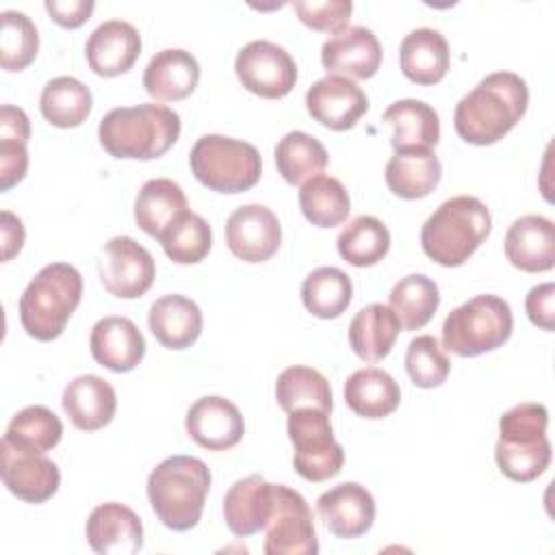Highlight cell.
<instances>
[{"label":"cell","instance_id":"ab89813d","mask_svg":"<svg viewBox=\"0 0 555 555\" xmlns=\"http://www.w3.org/2000/svg\"><path fill=\"white\" fill-rule=\"evenodd\" d=\"M61 436L63 423L50 408L28 405L11 418L2 442L22 451L46 453L61 442Z\"/></svg>","mask_w":555,"mask_h":555},{"label":"cell","instance_id":"f1b7e54d","mask_svg":"<svg viewBox=\"0 0 555 555\" xmlns=\"http://www.w3.org/2000/svg\"><path fill=\"white\" fill-rule=\"evenodd\" d=\"M382 121L392 126L390 145L395 147V152L414 147L431 150L440 139L438 113L423 100L405 98L392 102L384 111Z\"/></svg>","mask_w":555,"mask_h":555},{"label":"cell","instance_id":"9c48e42d","mask_svg":"<svg viewBox=\"0 0 555 555\" xmlns=\"http://www.w3.org/2000/svg\"><path fill=\"white\" fill-rule=\"evenodd\" d=\"M286 431L295 449L293 466L299 477L319 483L340 473L345 451L334 440L330 412L319 408H297L288 412Z\"/></svg>","mask_w":555,"mask_h":555},{"label":"cell","instance_id":"603a6c76","mask_svg":"<svg viewBox=\"0 0 555 555\" xmlns=\"http://www.w3.org/2000/svg\"><path fill=\"white\" fill-rule=\"evenodd\" d=\"M273 514V483L262 475H247L230 486L223 499V518L228 529L247 538L267 527Z\"/></svg>","mask_w":555,"mask_h":555},{"label":"cell","instance_id":"ac0fdd59","mask_svg":"<svg viewBox=\"0 0 555 555\" xmlns=\"http://www.w3.org/2000/svg\"><path fill=\"white\" fill-rule=\"evenodd\" d=\"M186 434L208 451H225L241 442L245 421L241 410L230 399L208 395L189 408Z\"/></svg>","mask_w":555,"mask_h":555},{"label":"cell","instance_id":"60d3db41","mask_svg":"<svg viewBox=\"0 0 555 555\" xmlns=\"http://www.w3.org/2000/svg\"><path fill=\"white\" fill-rule=\"evenodd\" d=\"M275 399L288 414L297 408H319L332 412V388L325 375L310 366H288L278 375Z\"/></svg>","mask_w":555,"mask_h":555},{"label":"cell","instance_id":"f6af8a7d","mask_svg":"<svg viewBox=\"0 0 555 555\" xmlns=\"http://www.w3.org/2000/svg\"><path fill=\"white\" fill-rule=\"evenodd\" d=\"M293 9L308 28L334 35L347 28V22L353 11V2L351 0H323V2L297 0L293 2Z\"/></svg>","mask_w":555,"mask_h":555},{"label":"cell","instance_id":"e575fe53","mask_svg":"<svg viewBox=\"0 0 555 555\" xmlns=\"http://www.w3.org/2000/svg\"><path fill=\"white\" fill-rule=\"evenodd\" d=\"M30 121L17 106L2 104L0 108V191L17 184L28 169Z\"/></svg>","mask_w":555,"mask_h":555},{"label":"cell","instance_id":"3957f363","mask_svg":"<svg viewBox=\"0 0 555 555\" xmlns=\"http://www.w3.org/2000/svg\"><path fill=\"white\" fill-rule=\"evenodd\" d=\"M208 466L193 455H171L147 477V499L158 520L173 531L193 529L210 490Z\"/></svg>","mask_w":555,"mask_h":555},{"label":"cell","instance_id":"7c38bea8","mask_svg":"<svg viewBox=\"0 0 555 555\" xmlns=\"http://www.w3.org/2000/svg\"><path fill=\"white\" fill-rule=\"evenodd\" d=\"M98 273L111 295L137 299L150 291L156 278V264L141 243L130 236H115L102 249Z\"/></svg>","mask_w":555,"mask_h":555},{"label":"cell","instance_id":"74e56055","mask_svg":"<svg viewBox=\"0 0 555 555\" xmlns=\"http://www.w3.org/2000/svg\"><path fill=\"white\" fill-rule=\"evenodd\" d=\"M336 247L345 262L353 267H373L388 254L390 232L377 217L360 215L340 230Z\"/></svg>","mask_w":555,"mask_h":555},{"label":"cell","instance_id":"7bdbcfd3","mask_svg":"<svg viewBox=\"0 0 555 555\" xmlns=\"http://www.w3.org/2000/svg\"><path fill=\"white\" fill-rule=\"evenodd\" d=\"M0 63L7 72L26 69L39 50V33L33 20L22 11L0 13Z\"/></svg>","mask_w":555,"mask_h":555},{"label":"cell","instance_id":"b9f144b4","mask_svg":"<svg viewBox=\"0 0 555 555\" xmlns=\"http://www.w3.org/2000/svg\"><path fill=\"white\" fill-rule=\"evenodd\" d=\"M158 241L169 260L178 264H195L208 256L212 232L204 217L186 210L165 228Z\"/></svg>","mask_w":555,"mask_h":555},{"label":"cell","instance_id":"4dcf8cb0","mask_svg":"<svg viewBox=\"0 0 555 555\" xmlns=\"http://www.w3.org/2000/svg\"><path fill=\"white\" fill-rule=\"evenodd\" d=\"M345 403L364 418H384L399 408L401 390L390 373L366 366L351 373L345 382Z\"/></svg>","mask_w":555,"mask_h":555},{"label":"cell","instance_id":"f546056e","mask_svg":"<svg viewBox=\"0 0 555 555\" xmlns=\"http://www.w3.org/2000/svg\"><path fill=\"white\" fill-rule=\"evenodd\" d=\"M401 323L390 306L369 304L349 323V345L364 362H379L390 353Z\"/></svg>","mask_w":555,"mask_h":555},{"label":"cell","instance_id":"d590c367","mask_svg":"<svg viewBox=\"0 0 555 555\" xmlns=\"http://www.w3.org/2000/svg\"><path fill=\"white\" fill-rule=\"evenodd\" d=\"M351 278L338 267H319L310 271L301 284V301L306 310L319 319H336L351 304Z\"/></svg>","mask_w":555,"mask_h":555},{"label":"cell","instance_id":"f35d334b","mask_svg":"<svg viewBox=\"0 0 555 555\" xmlns=\"http://www.w3.org/2000/svg\"><path fill=\"white\" fill-rule=\"evenodd\" d=\"M388 299L403 330H421L436 314L440 293L431 278L423 273H410L392 286Z\"/></svg>","mask_w":555,"mask_h":555},{"label":"cell","instance_id":"7402d4cb","mask_svg":"<svg viewBox=\"0 0 555 555\" xmlns=\"http://www.w3.org/2000/svg\"><path fill=\"white\" fill-rule=\"evenodd\" d=\"M91 356L98 364L115 373L132 371L145 356V338L128 317L100 319L89 336Z\"/></svg>","mask_w":555,"mask_h":555},{"label":"cell","instance_id":"2e32d148","mask_svg":"<svg viewBox=\"0 0 555 555\" xmlns=\"http://www.w3.org/2000/svg\"><path fill=\"white\" fill-rule=\"evenodd\" d=\"M321 63L330 74L366 80L382 65V43L371 28L347 26L325 39L321 46Z\"/></svg>","mask_w":555,"mask_h":555},{"label":"cell","instance_id":"836d02e7","mask_svg":"<svg viewBox=\"0 0 555 555\" xmlns=\"http://www.w3.org/2000/svg\"><path fill=\"white\" fill-rule=\"evenodd\" d=\"M299 208L312 225L334 228L347 219L351 210V199L338 178L319 173L301 184Z\"/></svg>","mask_w":555,"mask_h":555},{"label":"cell","instance_id":"ffe728a7","mask_svg":"<svg viewBox=\"0 0 555 555\" xmlns=\"http://www.w3.org/2000/svg\"><path fill=\"white\" fill-rule=\"evenodd\" d=\"M85 533L89 546L100 555H134L143 546L141 518L115 501L91 509Z\"/></svg>","mask_w":555,"mask_h":555},{"label":"cell","instance_id":"ba28073f","mask_svg":"<svg viewBox=\"0 0 555 555\" xmlns=\"http://www.w3.org/2000/svg\"><path fill=\"white\" fill-rule=\"evenodd\" d=\"M193 176L217 193H243L251 189L262 173L260 152L241 139L223 134H204L189 152Z\"/></svg>","mask_w":555,"mask_h":555},{"label":"cell","instance_id":"c3c4849f","mask_svg":"<svg viewBox=\"0 0 555 555\" xmlns=\"http://www.w3.org/2000/svg\"><path fill=\"white\" fill-rule=\"evenodd\" d=\"M0 219H2V223H0V230H2V262H7L15 254H20L26 234H24V225H22L20 217H15L13 212L2 210Z\"/></svg>","mask_w":555,"mask_h":555},{"label":"cell","instance_id":"8d00e7d4","mask_svg":"<svg viewBox=\"0 0 555 555\" xmlns=\"http://www.w3.org/2000/svg\"><path fill=\"white\" fill-rule=\"evenodd\" d=\"M275 165L288 184H304L327 167V150L312 134L293 130L278 141Z\"/></svg>","mask_w":555,"mask_h":555},{"label":"cell","instance_id":"8fae6325","mask_svg":"<svg viewBox=\"0 0 555 555\" xmlns=\"http://www.w3.org/2000/svg\"><path fill=\"white\" fill-rule=\"evenodd\" d=\"M241 85L267 100L284 98L297 82V65L293 56L278 43L256 39L243 46L234 61Z\"/></svg>","mask_w":555,"mask_h":555},{"label":"cell","instance_id":"9a60e30c","mask_svg":"<svg viewBox=\"0 0 555 555\" xmlns=\"http://www.w3.org/2000/svg\"><path fill=\"white\" fill-rule=\"evenodd\" d=\"M306 108L321 126L343 132L353 128L369 111V98L353 80L327 74L306 91Z\"/></svg>","mask_w":555,"mask_h":555},{"label":"cell","instance_id":"5b68a950","mask_svg":"<svg viewBox=\"0 0 555 555\" xmlns=\"http://www.w3.org/2000/svg\"><path fill=\"white\" fill-rule=\"evenodd\" d=\"M82 297V275L67 262L46 264L20 297V321L35 340H54L63 334Z\"/></svg>","mask_w":555,"mask_h":555},{"label":"cell","instance_id":"484cf974","mask_svg":"<svg viewBox=\"0 0 555 555\" xmlns=\"http://www.w3.org/2000/svg\"><path fill=\"white\" fill-rule=\"evenodd\" d=\"M147 325L154 338L167 349H186L191 347L204 325L199 306L178 293L158 297L147 312Z\"/></svg>","mask_w":555,"mask_h":555},{"label":"cell","instance_id":"8992f818","mask_svg":"<svg viewBox=\"0 0 555 555\" xmlns=\"http://www.w3.org/2000/svg\"><path fill=\"white\" fill-rule=\"evenodd\" d=\"M548 410L542 403H518L499 418L494 457L505 477L518 483L540 477L551 462L546 438Z\"/></svg>","mask_w":555,"mask_h":555},{"label":"cell","instance_id":"277c9868","mask_svg":"<svg viewBox=\"0 0 555 555\" xmlns=\"http://www.w3.org/2000/svg\"><path fill=\"white\" fill-rule=\"evenodd\" d=\"M490 230L488 206L473 195H455L427 217L421 228V247L434 262L460 267L488 238Z\"/></svg>","mask_w":555,"mask_h":555},{"label":"cell","instance_id":"7dc6e473","mask_svg":"<svg viewBox=\"0 0 555 555\" xmlns=\"http://www.w3.org/2000/svg\"><path fill=\"white\" fill-rule=\"evenodd\" d=\"M93 0H46V11L50 17L63 28H78L82 26L89 15L93 13Z\"/></svg>","mask_w":555,"mask_h":555},{"label":"cell","instance_id":"1f68e13d","mask_svg":"<svg viewBox=\"0 0 555 555\" xmlns=\"http://www.w3.org/2000/svg\"><path fill=\"white\" fill-rule=\"evenodd\" d=\"M186 210L189 202L182 186L169 178L147 180L134 199V221L154 238H160L165 228Z\"/></svg>","mask_w":555,"mask_h":555},{"label":"cell","instance_id":"83f0119b","mask_svg":"<svg viewBox=\"0 0 555 555\" xmlns=\"http://www.w3.org/2000/svg\"><path fill=\"white\" fill-rule=\"evenodd\" d=\"M442 167L434 150L414 147L401 150L390 156L386 163V184L392 195L401 199H421L427 197L440 182Z\"/></svg>","mask_w":555,"mask_h":555},{"label":"cell","instance_id":"cb8c5ba5","mask_svg":"<svg viewBox=\"0 0 555 555\" xmlns=\"http://www.w3.org/2000/svg\"><path fill=\"white\" fill-rule=\"evenodd\" d=\"M63 410L72 425L82 431H95L108 425L117 410L115 388L100 375H78L63 390Z\"/></svg>","mask_w":555,"mask_h":555},{"label":"cell","instance_id":"44dd1931","mask_svg":"<svg viewBox=\"0 0 555 555\" xmlns=\"http://www.w3.org/2000/svg\"><path fill=\"white\" fill-rule=\"evenodd\" d=\"M507 260L525 273H542L555 264V225L542 215L516 219L505 234Z\"/></svg>","mask_w":555,"mask_h":555},{"label":"cell","instance_id":"d4e9b609","mask_svg":"<svg viewBox=\"0 0 555 555\" xmlns=\"http://www.w3.org/2000/svg\"><path fill=\"white\" fill-rule=\"evenodd\" d=\"M199 82V63L197 59L182 48H167L156 52L145 72L143 87L145 91L160 102H176L189 98Z\"/></svg>","mask_w":555,"mask_h":555},{"label":"cell","instance_id":"4316f807","mask_svg":"<svg viewBox=\"0 0 555 555\" xmlns=\"http://www.w3.org/2000/svg\"><path fill=\"white\" fill-rule=\"evenodd\" d=\"M449 43L436 28H414L399 46V65L408 80L416 85H436L449 69Z\"/></svg>","mask_w":555,"mask_h":555},{"label":"cell","instance_id":"7a4b0ae2","mask_svg":"<svg viewBox=\"0 0 555 555\" xmlns=\"http://www.w3.org/2000/svg\"><path fill=\"white\" fill-rule=\"evenodd\" d=\"M180 137V115L163 104H137L108 111L98 126L100 145L115 158L152 160Z\"/></svg>","mask_w":555,"mask_h":555},{"label":"cell","instance_id":"bcb514c9","mask_svg":"<svg viewBox=\"0 0 555 555\" xmlns=\"http://www.w3.org/2000/svg\"><path fill=\"white\" fill-rule=\"evenodd\" d=\"M553 299H555V284L544 282L533 286L527 297H525V310L529 321L546 332H553L555 327V310H553Z\"/></svg>","mask_w":555,"mask_h":555},{"label":"cell","instance_id":"d6a6232c","mask_svg":"<svg viewBox=\"0 0 555 555\" xmlns=\"http://www.w3.org/2000/svg\"><path fill=\"white\" fill-rule=\"evenodd\" d=\"M93 106V95L85 82L74 76H56L46 82L39 108L48 124L56 128L80 126Z\"/></svg>","mask_w":555,"mask_h":555},{"label":"cell","instance_id":"6da1fadb","mask_svg":"<svg viewBox=\"0 0 555 555\" xmlns=\"http://www.w3.org/2000/svg\"><path fill=\"white\" fill-rule=\"evenodd\" d=\"M527 104L529 89L518 74H488L457 102L453 113L455 132L470 145H492L520 121Z\"/></svg>","mask_w":555,"mask_h":555},{"label":"cell","instance_id":"ee69618b","mask_svg":"<svg viewBox=\"0 0 555 555\" xmlns=\"http://www.w3.org/2000/svg\"><path fill=\"white\" fill-rule=\"evenodd\" d=\"M405 371L414 386L418 388H436L440 386L449 371L451 362L442 349V345L431 336L423 334L410 340L405 351Z\"/></svg>","mask_w":555,"mask_h":555},{"label":"cell","instance_id":"5bb4252c","mask_svg":"<svg viewBox=\"0 0 555 555\" xmlns=\"http://www.w3.org/2000/svg\"><path fill=\"white\" fill-rule=\"evenodd\" d=\"M0 475L7 490L26 503H46L61 483L59 466L50 457L7 442H0Z\"/></svg>","mask_w":555,"mask_h":555},{"label":"cell","instance_id":"52a82bcc","mask_svg":"<svg viewBox=\"0 0 555 555\" xmlns=\"http://www.w3.org/2000/svg\"><path fill=\"white\" fill-rule=\"evenodd\" d=\"M514 327L509 304L499 295H475L455 310H451L442 323V349L475 358L501 347Z\"/></svg>","mask_w":555,"mask_h":555},{"label":"cell","instance_id":"4fadbf2b","mask_svg":"<svg viewBox=\"0 0 555 555\" xmlns=\"http://www.w3.org/2000/svg\"><path fill=\"white\" fill-rule=\"evenodd\" d=\"M225 243L238 260L264 262L280 249L282 225L271 208L245 204L228 217Z\"/></svg>","mask_w":555,"mask_h":555},{"label":"cell","instance_id":"d6986e66","mask_svg":"<svg viewBox=\"0 0 555 555\" xmlns=\"http://www.w3.org/2000/svg\"><path fill=\"white\" fill-rule=\"evenodd\" d=\"M141 54L139 30L124 20L102 22L85 43V56L93 74L113 78L126 74Z\"/></svg>","mask_w":555,"mask_h":555},{"label":"cell","instance_id":"e0dca14e","mask_svg":"<svg viewBox=\"0 0 555 555\" xmlns=\"http://www.w3.org/2000/svg\"><path fill=\"white\" fill-rule=\"evenodd\" d=\"M317 512L330 533L343 540H353L373 527L375 499L364 486L345 481L317 499Z\"/></svg>","mask_w":555,"mask_h":555},{"label":"cell","instance_id":"30bf717a","mask_svg":"<svg viewBox=\"0 0 555 555\" xmlns=\"http://www.w3.org/2000/svg\"><path fill=\"white\" fill-rule=\"evenodd\" d=\"M264 531L267 555H314L319 551L317 529L306 499L284 483H273V514Z\"/></svg>","mask_w":555,"mask_h":555}]
</instances>
